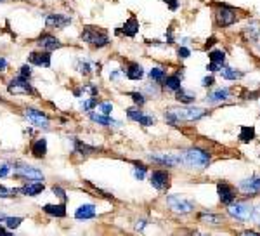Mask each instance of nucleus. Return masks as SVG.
Here are the masks:
<instances>
[{"label":"nucleus","instance_id":"nucleus-51","mask_svg":"<svg viewBox=\"0 0 260 236\" xmlns=\"http://www.w3.org/2000/svg\"><path fill=\"white\" fill-rule=\"evenodd\" d=\"M146 226H147V221H144V219H140V221H137L135 223V230L137 231H142Z\"/></svg>","mask_w":260,"mask_h":236},{"label":"nucleus","instance_id":"nucleus-53","mask_svg":"<svg viewBox=\"0 0 260 236\" xmlns=\"http://www.w3.org/2000/svg\"><path fill=\"white\" fill-rule=\"evenodd\" d=\"M215 42H217V38H215V37H212V38H210V40H206V45H205V49L212 47V45L215 44Z\"/></svg>","mask_w":260,"mask_h":236},{"label":"nucleus","instance_id":"nucleus-38","mask_svg":"<svg viewBox=\"0 0 260 236\" xmlns=\"http://www.w3.org/2000/svg\"><path fill=\"white\" fill-rule=\"evenodd\" d=\"M129 96L132 97V101H133V103H135V104H137V106H139V108H140V106H144V104H146V96H144L142 92H130Z\"/></svg>","mask_w":260,"mask_h":236},{"label":"nucleus","instance_id":"nucleus-57","mask_svg":"<svg viewBox=\"0 0 260 236\" xmlns=\"http://www.w3.org/2000/svg\"><path fill=\"white\" fill-rule=\"evenodd\" d=\"M0 2H3V0H0Z\"/></svg>","mask_w":260,"mask_h":236},{"label":"nucleus","instance_id":"nucleus-23","mask_svg":"<svg viewBox=\"0 0 260 236\" xmlns=\"http://www.w3.org/2000/svg\"><path fill=\"white\" fill-rule=\"evenodd\" d=\"M139 28H140V24H139V21H137V17L135 16H130L127 21L124 23V26H122V33L125 35V37H135L137 33H139Z\"/></svg>","mask_w":260,"mask_h":236},{"label":"nucleus","instance_id":"nucleus-54","mask_svg":"<svg viewBox=\"0 0 260 236\" xmlns=\"http://www.w3.org/2000/svg\"><path fill=\"white\" fill-rule=\"evenodd\" d=\"M118 75H120V70H115L113 75H111L110 79H111V80H117V79H118Z\"/></svg>","mask_w":260,"mask_h":236},{"label":"nucleus","instance_id":"nucleus-55","mask_svg":"<svg viewBox=\"0 0 260 236\" xmlns=\"http://www.w3.org/2000/svg\"><path fill=\"white\" fill-rule=\"evenodd\" d=\"M9 233H10V230H5V228L0 226V235H9Z\"/></svg>","mask_w":260,"mask_h":236},{"label":"nucleus","instance_id":"nucleus-19","mask_svg":"<svg viewBox=\"0 0 260 236\" xmlns=\"http://www.w3.org/2000/svg\"><path fill=\"white\" fill-rule=\"evenodd\" d=\"M30 153L35 158H45L47 157V139L45 137H38L31 143L30 146Z\"/></svg>","mask_w":260,"mask_h":236},{"label":"nucleus","instance_id":"nucleus-50","mask_svg":"<svg viewBox=\"0 0 260 236\" xmlns=\"http://www.w3.org/2000/svg\"><path fill=\"white\" fill-rule=\"evenodd\" d=\"M213 82H215V80H213V77H205V79H203V87H206V89H208V87L213 85Z\"/></svg>","mask_w":260,"mask_h":236},{"label":"nucleus","instance_id":"nucleus-25","mask_svg":"<svg viewBox=\"0 0 260 236\" xmlns=\"http://www.w3.org/2000/svg\"><path fill=\"white\" fill-rule=\"evenodd\" d=\"M175 99L182 104H191V103H195V99H196V92L181 87L179 90H175Z\"/></svg>","mask_w":260,"mask_h":236},{"label":"nucleus","instance_id":"nucleus-12","mask_svg":"<svg viewBox=\"0 0 260 236\" xmlns=\"http://www.w3.org/2000/svg\"><path fill=\"white\" fill-rule=\"evenodd\" d=\"M238 189L243 195H260V175H252V177L240 181Z\"/></svg>","mask_w":260,"mask_h":236},{"label":"nucleus","instance_id":"nucleus-35","mask_svg":"<svg viewBox=\"0 0 260 236\" xmlns=\"http://www.w3.org/2000/svg\"><path fill=\"white\" fill-rule=\"evenodd\" d=\"M142 117H144V111L140 110L139 106H137V108H129V110H127V118L132 120V122H137V123H139L140 118H142Z\"/></svg>","mask_w":260,"mask_h":236},{"label":"nucleus","instance_id":"nucleus-6","mask_svg":"<svg viewBox=\"0 0 260 236\" xmlns=\"http://www.w3.org/2000/svg\"><path fill=\"white\" fill-rule=\"evenodd\" d=\"M167 205L172 212L181 214V216H186V214H191L195 210V202L193 200H188L184 196L179 195H172L167 198Z\"/></svg>","mask_w":260,"mask_h":236},{"label":"nucleus","instance_id":"nucleus-10","mask_svg":"<svg viewBox=\"0 0 260 236\" xmlns=\"http://www.w3.org/2000/svg\"><path fill=\"white\" fill-rule=\"evenodd\" d=\"M149 181H151V186L158 191H165L168 189L170 186V174L167 170H161V168H156V170L151 172L149 175Z\"/></svg>","mask_w":260,"mask_h":236},{"label":"nucleus","instance_id":"nucleus-45","mask_svg":"<svg viewBox=\"0 0 260 236\" xmlns=\"http://www.w3.org/2000/svg\"><path fill=\"white\" fill-rule=\"evenodd\" d=\"M19 77H23V79H31V68L28 65L21 66L19 68Z\"/></svg>","mask_w":260,"mask_h":236},{"label":"nucleus","instance_id":"nucleus-8","mask_svg":"<svg viewBox=\"0 0 260 236\" xmlns=\"http://www.w3.org/2000/svg\"><path fill=\"white\" fill-rule=\"evenodd\" d=\"M24 118L31 123V125L38 127V129H49L51 127V118L47 113L37 110V108H26L24 110Z\"/></svg>","mask_w":260,"mask_h":236},{"label":"nucleus","instance_id":"nucleus-26","mask_svg":"<svg viewBox=\"0 0 260 236\" xmlns=\"http://www.w3.org/2000/svg\"><path fill=\"white\" fill-rule=\"evenodd\" d=\"M163 87L167 90H170V92H175V90H179L182 87V77H179V75H168V77H165Z\"/></svg>","mask_w":260,"mask_h":236},{"label":"nucleus","instance_id":"nucleus-15","mask_svg":"<svg viewBox=\"0 0 260 236\" xmlns=\"http://www.w3.org/2000/svg\"><path fill=\"white\" fill-rule=\"evenodd\" d=\"M35 44H37L38 47L42 49V51H49V52H52V51H56V49H61L63 47L61 40H59V38H56L54 35H49V33L38 37Z\"/></svg>","mask_w":260,"mask_h":236},{"label":"nucleus","instance_id":"nucleus-31","mask_svg":"<svg viewBox=\"0 0 260 236\" xmlns=\"http://www.w3.org/2000/svg\"><path fill=\"white\" fill-rule=\"evenodd\" d=\"M165 77H167V72H165V68H161V66H154V68H151V72H149V79L153 80V82H156V83H163Z\"/></svg>","mask_w":260,"mask_h":236},{"label":"nucleus","instance_id":"nucleus-20","mask_svg":"<svg viewBox=\"0 0 260 236\" xmlns=\"http://www.w3.org/2000/svg\"><path fill=\"white\" fill-rule=\"evenodd\" d=\"M231 96H233V92H231L229 89H215V90H212V92L206 96V101L208 103H212V104H217V103H224V101H229L231 99Z\"/></svg>","mask_w":260,"mask_h":236},{"label":"nucleus","instance_id":"nucleus-37","mask_svg":"<svg viewBox=\"0 0 260 236\" xmlns=\"http://www.w3.org/2000/svg\"><path fill=\"white\" fill-rule=\"evenodd\" d=\"M199 219L206 221V223H210V224H219L220 221H222V217L215 216V214H210V212H201L199 214Z\"/></svg>","mask_w":260,"mask_h":236},{"label":"nucleus","instance_id":"nucleus-32","mask_svg":"<svg viewBox=\"0 0 260 236\" xmlns=\"http://www.w3.org/2000/svg\"><path fill=\"white\" fill-rule=\"evenodd\" d=\"M97 96H90L89 99H82L80 101V106H82L83 111H92L94 108H97Z\"/></svg>","mask_w":260,"mask_h":236},{"label":"nucleus","instance_id":"nucleus-16","mask_svg":"<svg viewBox=\"0 0 260 236\" xmlns=\"http://www.w3.org/2000/svg\"><path fill=\"white\" fill-rule=\"evenodd\" d=\"M45 189V184L42 181H28L24 186L19 188V195L23 196H38Z\"/></svg>","mask_w":260,"mask_h":236},{"label":"nucleus","instance_id":"nucleus-24","mask_svg":"<svg viewBox=\"0 0 260 236\" xmlns=\"http://www.w3.org/2000/svg\"><path fill=\"white\" fill-rule=\"evenodd\" d=\"M44 214H47V216L51 217H58V219H61V217H66V203H59V205H44Z\"/></svg>","mask_w":260,"mask_h":236},{"label":"nucleus","instance_id":"nucleus-5","mask_svg":"<svg viewBox=\"0 0 260 236\" xmlns=\"http://www.w3.org/2000/svg\"><path fill=\"white\" fill-rule=\"evenodd\" d=\"M172 113L179 118V122H196V120H201L203 117H206L208 111L205 108L184 106V108H172Z\"/></svg>","mask_w":260,"mask_h":236},{"label":"nucleus","instance_id":"nucleus-40","mask_svg":"<svg viewBox=\"0 0 260 236\" xmlns=\"http://www.w3.org/2000/svg\"><path fill=\"white\" fill-rule=\"evenodd\" d=\"M97 108H99V113L111 115V111H113V103H110V101H106V103H97Z\"/></svg>","mask_w":260,"mask_h":236},{"label":"nucleus","instance_id":"nucleus-14","mask_svg":"<svg viewBox=\"0 0 260 236\" xmlns=\"http://www.w3.org/2000/svg\"><path fill=\"white\" fill-rule=\"evenodd\" d=\"M28 63L40 68H49L51 66V52L49 51H33L28 54Z\"/></svg>","mask_w":260,"mask_h":236},{"label":"nucleus","instance_id":"nucleus-11","mask_svg":"<svg viewBox=\"0 0 260 236\" xmlns=\"http://www.w3.org/2000/svg\"><path fill=\"white\" fill-rule=\"evenodd\" d=\"M71 23V16H66V14H47V17H45V26L54 28V30H63Z\"/></svg>","mask_w":260,"mask_h":236},{"label":"nucleus","instance_id":"nucleus-13","mask_svg":"<svg viewBox=\"0 0 260 236\" xmlns=\"http://www.w3.org/2000/svg\"><path fill=\"white\" fill-rule=\"evenodd\" d=\"M217 195H219L220 203L231 205V203L236 200V189L231 184H227V182H219V184H217Z\"/></svg>","mask_w":260,"mask_h":236},{"label":"nucleus","instance_id":"nucleus-21","mask_svg":"<svg viewBox=\"0 0 260 236\" xmlns=\"http://www.w3.org/2000/svg\"><path fill=\"white\" fill-rule=\"evenodd\" d=\"M96 217V207L92 203H85V205H80L75 212V219L78 221H89Z\"/></svg>","mask_w":260,"mask_h":236},{"label":"nucleus","instance_id":"nucleus-30","mask_svg":"<svg viewBox=\"0 0 260 236\" xmlns=\"http://www.w3.org/2000/svg\"><path fill=\"white\" fill-rule=\"evenodd\" d=\"M255 139V127L254 125H241L240 141L241 143H252Z\"/></svg>","mask_w":260,"mask_h":236},{"label":"nucleus","instance_id":"nucleus-27","mask_svg":"<svg viewBox=\"0 0 260 236\" xmlns=\"http://www.w3.org/2000/svg\"><path fill=\"white\" fill-rule=\"evenodd\" d=\"M73 146H75V153L80 155V157H90V155L97 151V148L89 146V144L82 143V141L78 139H73Z\"/></svg>","mask_w":260,"mask_h":236},{"label":"nucleus","instance_id":"nucleus-41","mask_svg":"<svg viewBox=\"0 0 260 236\" xmlns=\"http://www.w3.org/2000/svg\"><path fill=\"white\" fill-rule=\"evenodd\" d=\"M146 172H147V168L144 167V165H137V167L133 168V177L142 181V179L146 177Z\"/></svg>","mask_w":260,"mask_h":236},{"label":"nucleus","instance_id":"nucleus-43","mask_svg":"<svg viewBox=\"0 0 260 236\" xmlns=\"http://www.w3.org/2000/svg\"><path fill=\"white\" fill-rule=\"evenodd\" d=\"M52 191H54V195H58L59 198H61L63 202L66 203V200H68V195H66V191L61 188V186H54V188H52Z\"/></svg>","mask_w":260,"mask_h":236},{"label":"nucleus","instance_id":"nucleus-2","mask_svg":"<svg viewBox=\"0 0 260 236\" xmlns=\"http://www.w3.org/2000/svg\"><path fill=\"white\" fill-rule=\"evenodd\" d=\"M80 38L82 42L89 44L90 47L94 49H103L110 44V35H108L106 30L99 26H85L80 33Z\"/></svg>","mask_w":260,"mask_h":236},{"label":"nucleus","instance_id":"nucleus-52","mask_svg":"<svg viewBox=\"0 0 260 236\" xmlns=\"http://www.w3.org/2000/svg\"><path fill=\"white\" fill-rule=\"evenodd\" d=\"M7 70V61L5 58H0V72H5Z\"/></svg>","mask_w":260,"mask_h":236},{"label":"nucleus","instance_id":"nucleus-36","mask_svg":"<svg viewBox=\"0 0 260 236\" xmlns=\"http://www.w3.org/2000/svg\"><path fill=\"white\" fill-rule=\"evenodd\" d=\"M23 223V217H5L3 219V224H5L7 230H16V228H19V224Z\"/></svg>","mask_w":260,"mask_h":236},{"label":"nucleus","instance_id":"nucleus-46","mask_svg":"<svg viewBox=\"0 0 260 236\" xmlns=\"http://www.w3.org/2000/svg\"><path fill=\"white\" fill-rule=\"evenodd\" d=\"M177 56H179L181 59H188L189 56H191V51H189L188 47H179V49H177Z\"/></svg>","mask_w":260,"mask_h":236},{"label":"nucleus","instance_id":"nucleus-22","mask_svg":"<svg viewBox=\"0 0 260 236\" xmlns=\"http://www.w3.org/2000/svg\"><path fill=\"white\" fill-rule=\"evenodd\" d=\"M125 77H127L129 80H140L144 77V68L139 63L130 61L127 63V66H125Z\"/></svg>","mask_w":260,"mask_h":236},{"label":"nucleus","instance_id":"nucleus-7","mask_svg":"<svg viewBox=\"0 0 260 236\" xmlns=\"http://www.w3.org/2000/svg\"><path fill=\"white\" fill-rule=\"evenodd\" d=\"M7 90H9V94H12V96H19V94L31 96V94H35V89L30 83V79H23V77H19V75L9 80Z\"/></svg>","mask_w":260,"mask_h":236},{"label":"nucleus","instance_id":"nucleus-49","mask_svg":"<svg viewBox=\"0 0 260 236\" xmlns=\"http://www.w3.org/2000/svg\"><path fill=\"white\" fill-rule=\"evenodd\" d=\"M224 65H217V63H210L208 66H206V70H208L210 73H213V72H220V68H222Z\"/></svg>","mask_w":260,"mask_h":236},{"label":"nucleus","instance_id":"nucleus-29","mask_svg":"<svg viewBox=\"0 0 260 236\" xmlns=\"http://www.w3.org/2000/svg\"><path fill=\"white\" fill-rule=\"evenodd\" d=\"M94 63L92 61H87V59H78L76 61V72L80 73V75H83V77H89L90 73L94 72Z\"/></svg>","mask_w":260,"mask_h":236},{"label":"nucleus","instance_id":"nucleus-3","mask_svg":"<svg viewBox=\"0 0 260 236\" xmlns=\"http://www.w3.org/2000/svg\"><path fill=\"white\" fill-rule=\"evenodd\" d=\"M238 21V12L234 7L226 5V3H219L215 10V23L217 26L220 28H227V26H233L234 23Z\"/></svg>","mask_w":260,"mask_h":236},{"label":"nucleus","instance_id":"nucleus-47","mask_svg":"<svg viewBox=\"0 0 260 236\" xmlns=\"http://www.w3.org/2000/svg\"><path fill=\"white\" fill-rule=\"evenodd\" d=\"M252 217H254V221L257 223V226L260 228V205L255 207V209L252 210Z\"/></svg>","mask_w":260,"mask_h":236},{"label":"nucleus","instance_id":"nucleus-18","mask_svg":"<svg viewBox=\"0 0 260 236\" xmlns=\"http://www.w3.org/2000/svg\"><path fill=\"white\" fill-rule=\"evenodd\" d=\"M87 115H89V118L92 120L94 123H99V125L103 127H120L122 123L117 122V120H113L110 117V115H103V113H96V111H87Z\"/></svg>","mask_w":260,"mask_h":236},{"label":"nucleus","instance_id":"nucleus-42","mask_svg":"<svg viewBox=\"0 0 260 236\" xmlns=\"http://www.w3.org/2000/svg\"><path fill=\"white\" fill-rule=\"evenodd\" d=\"M9 175H10V165L3 161V163H0V179H5Z\"/></svg>","mask_w":260,"mask_h":236},{"label":"nucleus","instance_id":"nucleus-56","mask_svg":"<svg viewBox=\"0 0 260 236\" xmlns=\"http://www.w3.org/2000/svg\"><path fill=\"white\" fill-rule=\"evenodd\" d=\"M243 235H260V233H257V231H252V230H248V231H243Z\"/></svg>","mask_w":260,"mask_h":236},{"label":"nucleus","instance_id":"nucleus-4","mask_svg":"<svg viewBox=\"0 0 260 236\" xmlns=\"http://www.w3.org/2000/svg\"><path fill=\"white\" fill-rule=\"evenodd\" d=\"M12 167L14 175L17 179H23V181H44V174L37 167H31V165L24 163V161H16Z\"/></svg>","mask_w":260,"mask_h":236},{"label":"nucleus","instance_id":"nucleus-34","mask_svg":"<svg viewBox=\"0 0 260 236\" xmlns=\"http://www.w3.org/2000/svg\"><path fill=\"white\" fill-rule=\"evenodd\" d=\"M210 63H217V65H224L226 63V52L224 51H212L208 54Z\"/></svg>","mask_w":260,"mask_h":236},{"label":"nucleus","instance_id":"nucleus-9","mask_svg":"<svg viewBox=\"0 0 260 236\" xmlns=\"http://www.w3.org/2000/svg\"><path fill=\"white\" fill-rule=\"evenodd\" d=\"M252 210H254V207L243 202H233L231 205H227V214L236 221H248L252 217Z\"/></svg>","mask_w":260,"mask_h":236},{"label":"nucleus","instance_id":"nucleus-44","mask_svg":"<svg viewBox=\"0 0 260 236\" xmlns=\"http://www.w3.org/2000/svg\"><path fill=\"white\" fill-rule=\"evenodd\" d=\"M139 123H140L142 127H151V125L154 123V117H151V115H146V113H144V117L140 118Z\"/></svg>","mask_w":260,"mask_h":236},{"label":"nucleus","instance_id":"nucleus-48","mask_svg":"<svg viewBox=\"0 0 260 236\" xmlns=\"http://www.w3.org/2000/svg\"><path fill=\"white\" fill-rule=\"evenodd\" d=\"M163 2L167 3L168 7H170V10H177L179 5H181V3H179V0H163Z\"/></svg>","mask_w":260,"mask_h":236},{"label":"nucleus","instance_id":"nucleus-28","mask_svg":"<svg viewBox=\"0 0 260 236\" xmlns=\"http://www.w3.org/2000/svg\"><path fill=\"white\" fill-rule=\"evenodd\" d=\"M243 75L245 73L236 68H229V66H222V68H220V77L226 80H240L243 79Z\"/></svg>","mask_w":260,"mask_h":236},{"label":"nucleus","instance_id":"nucleus-33","mask_svg":"<svg viewBox=\"0 0 260 236\" xmlns=\"http://www.w3.org/2000/svg\"><path fill=\"white\" fill-rule=\"evenodd\" d=\"M245 33L248 35V38H250V40H259V37H260V24L259 23H250V26H247Z\"/></svg>","mask_w":260,"mask_h":236},{"label":"nucleus","instance_id":"nucleus-1","mask_svg":"<svg viewBox=\"0 0 260 236\" xmlns=\"http://www.w3.org/2000/svg\"><path fill=\"white\" fill-rule=\"evenodd\" d=\"M181 161L189 168L205 170V168L210 165V161H212V155H210L206 150H203V148L193 146V148H188V150L182 151Z\"/></svg>","mask_w":260,"mask_h":236},{"label":"nucleus","instance_id":"nucleus-17","mask_svg":"<svg viewBox=\"0 0 260 236\" xmlns=\"http://www.w3.org/2000/svg\"><path fill=\"white\" fill-rule=\"evenodd\" d=\"M149 160L153 163L167 165V167H175V165L182 163L181 157H177V155H149Z\"/></svg>","mask_w":260,"mask_h":236},{"label":"nucleus","instance_id":"nucleus-39","mask_svg":"<svg viewBox=\"0 0 260 236\" xmlns=\"http://www.w3.org/2000/svg\"><path fill=\"white\" fill-rule=\"evenodd\" d=\"M17 193H19V189H9L0 184V198H10V196H16Z\"/></svg>","mask_w":260,"mask_h":236}]
</instances>
